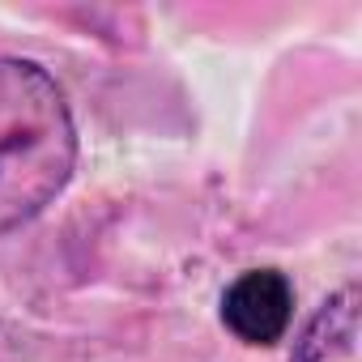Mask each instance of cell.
<instances>
[{
  "label": "cell",
  "instance_id": "2",
  "mask_svg": "<svg viewBox=\"0 0 362 362\" xmlns=\"http://www.w3.org/2000/svg\"><path fill=\"white\" fill-rule=\"evenodd\" d=\"M222 320L243 345H277L294 320V286L277 269H247L222 294Z\"/></svg>",
  "mask_w": 362,
  "mask_h": 362
},
{
  "label": "cell",
  "instance_id": "1",
  "mask_svg": "<svg viewBox=\"0 0 362 362\" xmlns=\"http://www.w3.org/2000/svg\"><path fill=\"white\" fill-rule=\"evenodd\" d=\"M73 166L77 128L64 90L35 60L0 56V235L39 218Z\"/></svg>",
  "mask_w": 362,
  "mask_h": 362
},
{
  "label": "cell",
  "instance_id": "3",
  "mask_svg": "<svg viewBox=\"0 0 362 362\" xmlns=\"http://www.w3.org/2000/svg\"><path fill=\"white\" fill-rule=\"evenodd\" d=\"M354 298H358L354 290H341L337 298H328V303L315 311V320L307 324V332H303V341H298L294 362H328L332 354L349 349V341H354V324H358Z\"/></svg>",
  "mask_w": 362,
  "mask_h": 362
}]
</instances>
